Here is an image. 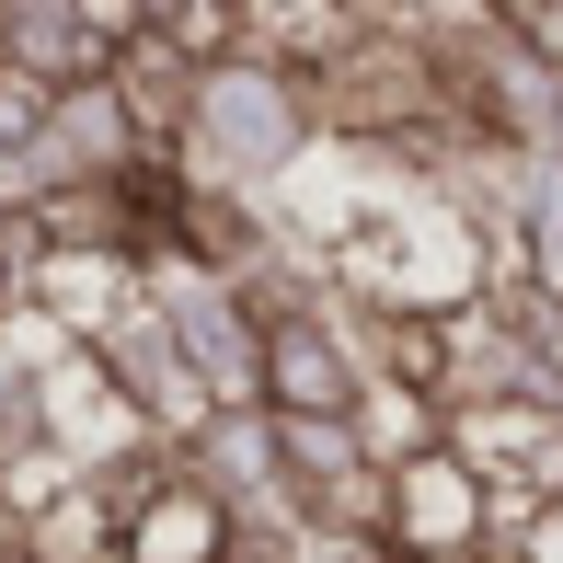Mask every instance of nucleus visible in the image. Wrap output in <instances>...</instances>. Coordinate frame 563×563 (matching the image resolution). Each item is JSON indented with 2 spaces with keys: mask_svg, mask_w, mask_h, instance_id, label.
I'll return each instance as SVG.
<instances>
[{
  "mask_svg": "<svg viewBox=\"0 0 563 563\" xmlns=\"http://www.w3.org/2000/svg\"><path fill=\"white\" fill-rule=\"evenodd\" d=\"M311 150H322V92H311V69L265 58V46H219V58H196L185 115H173V173H185V185L276 196Z\"/></svg>",
  "mask_w": 563,
  "mask_h": 563,
  "instance_id": "f257e3e1",
  "label": "nucleus"
},
{
  "mask_svg": "<svg viewBox=\"0 0 563 563\" xmlns=\"http://www.w3.org/2000/svg\"><path fill=\"white\" fill-rule=\"evenodd\" d=\"M92 483H104V506H115V563H242L230 495L196 483L173 449H126Z\"/></svg>",
  "mask_w": 563,
  "mask_h": 563,
  "instance_id": "f03ea898",
  "label": "nucleus"
},
{
  "mask_svg": "<svg viewBox=\"0 0 563 563\" xmlns=\"http://www.w3.org/2000/svg\"><path fill=\"white\" fill-rule=\"evenodd\" d=\"M495 483L472 472V449L460 438H426V449H402L391 472H379V552L391 563H460V552H483L495 541Z\"/></svg>",
  "mask_w": 563,
  "mask_h": 563,
  "instance_id": "7ed1b4c3",
  "label": "nucleus"
},
{
  "mask_svg": "<svg viewBox=\"0 0 563 563\" xmlns=\"http://www.w3.org/2000/svg\"><path fill=\"white\" fill-rule=\"evenodd\" d=\"M356 391H368V368H356L345 345V311L334 288H288L265 311V415H356Z\"/></svg>",
  "mask_w": 563,
  "mask_h": 563,
  "instance_id": "20e7f679",
  "label": "nucleus"
},
{
  "mask_svg": "<svg viewBox=\"0 0 563 563\" xmlns=\"http://www.w3.org/2000/svg\"><path fill=\"white\" fill-rule=\"evenodd\" d=\"M242 563H391L379 552V529H322V518H288V529H265Z\"/></svg>",
  "mask_w": 563,
  "mask_h": 563,
  "instance_id": "39448f33",
  "label": "nucleus"
},
{
  "mask_svg": "<svg viewBox=\"0 0 563 563\" xmlns=\"http://www.w3.org/2000/svg\"><path fill=\"white\" fill-rule=\"evenodd\" d=\"M506 23H518V35H529V58H552V69H563V0H518V12H506Z\"/></svg>",
  "mask_w": 563,
  "mask_h": 563,
  "instance_id": "423d86ee",
  "label": "nucleus"
},
{
  "mask_svg": "<svg viewBox=\"0 0 563 563\" xmlns=\"http://www.w3.org/2000/svg\"><path fill=\"white\" fill-rule=\"evenodd\" d=\"M345 12H356V23H438L449 0H345Z\"/></svg>",
  "mask_w": 563,
  "mask_h": 563,
  "instance_id": "0eeeda50",
  "label": "nucleus"
},
{
  "mask_svg": "<svg viewBox=\"0 0 563 563\" xmlns=\"http://www.w3.org/2000/svg\"><path fill=\"white\" fill-rule=\"evenodd\" d=\"M460 563H529V541H518V529H495V541H483V552H460Z\"/></svg>",
  "mask_w": 563,
  "mask_h": 563,
  "instance_id": "6e6552de",
  "label": "nucleus"
},
{
  "mask_svg": "<svg viewBox=\"0 0 563 563\" xmlns=\"http://www.w3.org/2000/svg\"><path fill=\"white\" fill-rule=\"evenodd\" d=\"M529 150H552V162H563V92H552V115H541V139H529Z\"/></svg>",
  "mask_w": 563,
  "mask_h": 563,
  "instance_id": "1a4fd4ad",
  "label": "nucleus"
}]
</instances>
